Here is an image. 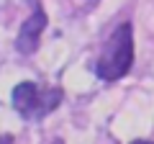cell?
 Masks as SVG:
<instances>
[{
	"mask_svg": "<svg viewBox=\"0 0 154 144\" xmlns=\"http://www.w3.org/2000/svg\"><path fill=\"white\" fill-rule=\"evenodd\" d=\"M131 64H134V28L131 23H121L105 41L103 54L95 64V75L105 83H113V80H121L131 70Z\"/></svg>",
	"mask_w": 154,
	"mask_h": 144,
	"instance_id": "cell-1",
	"label": "cell"
},
{
	"mask_svg": "<svg viewBox=\"0 0 154 144\" xmlns=\"http://www.w3.org/2000/svg\"><path fill=\"white\" fill-rule=\"evenodd\" d=\"M62 103V88H38L33 83H18L13 88V105L28 121L49 116Z\"/></svg>",
	"mask_w": 154,
	"mask_h": 144,
	"instance_id": "cell-2",
	"label": "cell"
},
{
	"mask_svg": "<svg viewBox=\"0 0 154 144\" xmlns=\"http://www.w3.org/2000/svg\"><path fill=\"white\" fill-rule=\"evenodd\" d=\"M33 3V0H31ZM44 26H46V13L44 8L33 3V13L23 21L21 31H18V39H16V49L21 54H33L38 46V39H41V33H44Z\"/></svg>",
	"mask_w": 154,
	"mask_h": 144,
	"instance_id": "cell-3",
	"label": "cell"
},
{
	"mask_svg": "<svg viewBox=\"0 0 154 144\" xmlns=\"http://www.w3.org/2000/svg\"><path fill=\"white\" fill-rule=\"evenodd\" d=\"M0 144H13V136L11 134H3V136H0Z\"/></svg>",
	"mask_w": 154,
	"mask_h": 144,
	"instance_id": "cell-4",
	"label": "cell"
},
{
	"mask_svg": "<svg viewBox=\"0 0 154 144\" xmlns=\"http://www.w3.org/2000/svg\"><path fill=\"white\" fill-rule=\"evenodd\" d=\"M131 144H154V142H131Z\"/></svg>",
	"mask_w": 154,
	"mask_h": 144,
	"instance_id": "cell-5",
	"label": "cell"
}]
</instances>
